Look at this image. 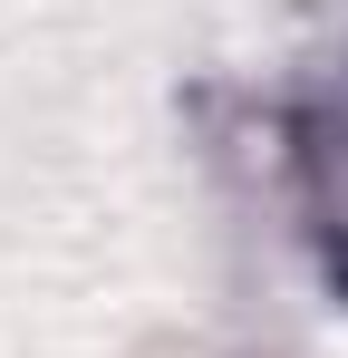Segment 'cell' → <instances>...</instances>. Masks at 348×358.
<instances>
[{
  "mask_svg": "<svg viewBox=\"0 0 348 358\" xmlns=\"http://www.w3.org/2000/svg\"><path fill=\"white\" fill-rule=\"evenodd\" d=\"M290 203H300V233L319 252V271L348 291V97L319 107H290Z\"/></svg>",
  "mask_w": 348,
  "mask_h": 358,
  "instance_id": "obj_1",
  "label": "cell"
}]
</instances>
